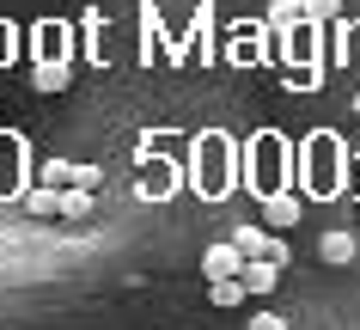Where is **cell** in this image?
<instances>
[{"label": "cell", "mask_w": 360, "mask_h": 330, "mask_svg": "<svg viewBox=\"0 0 360 330\" xmlns=\"http://www.w3.org/2000/svg\"><path fill=\"white\" fill-rule=\"evenodd\" d=\"M238 147H232L226 135H202L195 141V190L202 196H226L232 184H238Z\"/></svg>", "instance_id": "cell-1"}, {"label": "cell", "mask_w": 360, "mask_h": 330, "mask_svg": "<svg viewBox=\"0 0 360 330\" xmlns=\"http://www.w3.org/2000/svg\"><path fill=\"white\" fill-rule=\"evenodd\" d=\"M281 257H245V269H238V281H245L250 293H257V300H263V293H275V281H281Z\"/></svg>", "instance_id": "cell-2"}, {"label": "cell", "mask_w": 360, "mask_h": 330, "mask_svg": "<svg viewBox=\"0 0 360 330\" xmlns=\"http://www.w3.org/2000/svg\"><path fill=\"white\" fill-rule=\"evenodd\" d=\"M177 165H165V159H147V165H141V196H147V202H165L171 190H177Z\"/></svg>", "instance_id": "cell-3"}, {"label": "cell", "mask_w": 360, "mask_h": 330, "mask_svg": "<svg viewBox=\"0 0 360 330\" xmlns=\"http://www.w3.org/2000/svg\"><path fill=\"white\" fill-rule=\"evenodd\" d=\"M232 239H238V251H245V257H281V263H287V251H281V239H275L269 220H263V227H238Z\"/></svg>", "instance_id": "cell-4"}, {"label": "cell", "mask_w": 360, "mask_h": 330, "mask_svg": "<svg viewBox=\"0 0 360 330\" xmlns=\"http://www.w3.org/2000/svg\"><path fill=\"white\" fill-rule=\"evenodd\" d=\"M19 172H25V141L0 135V196H19Z\"/></svg>", "instance_id": "cell-5"}, {"label": "cell", "mask_w": 360, "mask_h": 330, "mask_svg": "<svg viewBox=\"0 0 360 330\" xmlns=\"http://www.w3.org/2000/svg\"><path fill=\"white\" fill-rule=\"evenodd\" d=\"M336 159H342V153H336V141H323V135L311 141V190H318V196H323V190H336Z\"/></svg>", "instance_id": "cell-6"}, {"label": "cell", "mask_w": 360, "mask_h": 330, "mask_svg": "<svg viewBox=\"0 0 360 330\" xmlns=\"http://www.w3.org/2000/svg\"><path fill=\"white\" fill-rule=\"evenodd\" d=\"M263 220L275 227V233L300 227V196H287V190H269V196H263Z\"/></svg>", "instance_id": "cell-7"}, {"label": "cell", "mask_w": 360, "mask_h": 330, "mask_svg": "<svg viewBox=\"0 0 360 330\" xmlns=\"http://www.w3.org/2000/svg\"><path fill=\"white\" fill-rule=\"evenodd\" d=\"M68 80H74L68 56H37V68H31V86H37V92H61Z\"/></svg>", "instance_id": "cell-8"}, {"label": "cell", "mask_w": 360, "mask_h": 330, "mask_svg": "<svg viewBox=\"0 0 360 330\" xmlns=\"http://www.w3.org/2000/svg\"><path fill=\"white\" fill-rule=\"evenodd\" d=\"M202 269H208V281H220V275H238V269H245V251H238V239H232V245H208Z\"/></svg>", "instance_id": "cell-9"}, {"label": "cell", "mask_w": 360, "mask_h": 330, "mask_svg": "<svg viewBox=\"0 0 360 330\" xmlns=\"http://www.w3.org/2000/svg\"><path fill=\"white\" fill-rule=\"evenodd\" d=\"M257 159H263V196H269L275 184H281V159H287V147H281L275 135H263V141H257Z\"/></svg>", "instance_id": "cell-10"}, {"label": "cell", "mask_w": 360, "mask_h": 330, "mask_svg": "<svg viewBox=\"0 0 360 330\" xmlns=\"http://www.w3.org/2000/svg\"><path fill=\"white\" fill-rule=\"evenodd\" d=\"M354 251H360V239H354V233H323V245H318L323 263H348Z\"/></svg>", "instance_id": "cell-11"}, {"label": "cell", "mask_w": 360, "mask_h": 330, "mask_svg": "<svg viewBox=\"0 0 360 330\" xmlns=\"http://www.w3.org/2000/svg\"><path fill=\"white\" fill-rule=\"evenodd\" d=\"M300 19H305L300 0H275V6H269V31H275V37H281V31H293Z\"/></svg>", "instance_id": "cell-12"}, {"label": "cell", "mask_w": 360, "mask_h": 330, "mask_svg": "<svg viewBox=\"0 0 360 330\" xmlns=\"http://www.w3.org/2000/svg\"><path fill=\"white\" fill-rule=\"evenodd\" d=\"M61 214H68V220H86V214H92V190H86V184H68V190H61Z\"/></svg>", "instance_id": "cell-13"}, {"label": "cell", "mask_w": 360, "mask_h": 330, "mask_svg": "<svg viewBox=\"0 0 360 330\" xmlns=\"http://www.w3.org/2000/svg\"><path fill=\"white\" fill-rule=\"evenodd\" d=\"M25 208L31 214H61V190L56 184H37V190H25Z\"/></svg>", "instance_id": "cell-14"}, {"label": "cell", "mask_w": 360, "mask_h": 330, "mask_svg": "<svg viewBox=\"0 0 360 330\" xmlns=\"http://www.w3.org/2000/svg\"><path fill=\"white\" fill-rule=\"evenodd\" d=\"M43 184H56V190H68V184H74V177H79V165H74V159H43Z\"/></svg>", "instance_id": "cell-15"}, {"label": "cell", "mask_w": 360, "mask_h": 330, "mask_svg": "<svg viewBox=\"0 0 360 330\" xmlns=\"http://www.w3.org/2000/svg\"><path fill=\"white\" fill-rule=\"evenodd\" d=\"M305 6V19H318V25H336L342 19V0H300Z\"/></svg>", "instance_id": "cell-16"}, {"label": "cell", "mask_w": 360, "mask_h": 330, "mask_svg": "<svg viewBox=\"0 0 360 330\" xmlns=\"http://www.w3.org/2000/svg\"><path fill=\"white\" fill-rule=\"evenodd\" d=\"M43 56H68V31H61V19L43 25Z\"/></svg>", "instance_id": "cell-17"}, {"label": "cell", "mask_w": 360, "mask_h": 330, "mask_svg": "<svg viewBox=\"0 0 360 330\" xmlns=\"http://www.w3.org/2000/svg\"><path fill=\"white\" fill-rule=\"evenodd\" d=\"M257 56H263V49H257V37H238V43H232V61H257Z\"/></svg>", "instance_id": "cell-18"}, {"label": "cell", "mask_w": 360, "mask_h": 330, "mask_svg": "<svg viewBox=\"0 0 360 330\" xmlns=\"http://www.w3.org/2000/svg\"><path fill=\"white\" fill-rule=\"evenodd\" d=\"M0 61H13V31L0 25Z\"/></svg>", "instance_id": "cell-19"}, {"label": "cell", "mask_w": 360, "mask_h": 330, "mask_svg": "<svg viewBox=\"0 0 360 330\" xmlns=\"http://www.w3.org/2000/svg\"><path fill=\"white\" fill-rule=\"evenodd\" d=\"M354 110H360V98H354Z\"/></svg>", "instance_id": "cell-20"}]
</instances>
